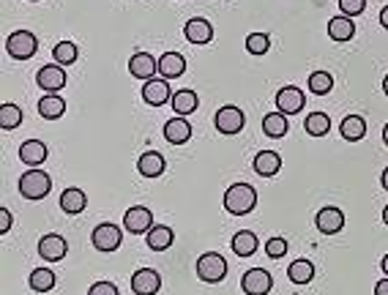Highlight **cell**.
I'll list each match as a JSON object with an SVG mask.
<instances>
[{
  "label": "cell",
  "instance_id": "6da1fadb",
  "mask_svg": "<svg viewBox=\"0 0 388 295\" xmlns=\"http://www.w3.org/2000/svg\"><path fill=\"white\" fill-rule=\"evenodd\" d=\"M254 205H257V191L249 183H232L225 191V210L232 216H244L249 210H254Z\"/></svg>",
  "mask_w": 388,
  "mask_h": 295
},
{
  "label": "cell",
  "instance_id": "7a4b0ae2",
  "mask_svg": "<svg viewBox=\"0 0 388 295\" xmlns=\"http://www.w3.org/2000/svg\"><path fill=\"white\" fill-rule=\"evenodd\" d=\"M53 189V178L44 173V170H28V173L19 178V194L25 200H44Z\"/></svg>",
  "mask_w": 388,
  "mask_h": 295
},
{
  "label": "cell",
  "instance_id": "3957f363",
  "mask_svg": "<svg viewBox=\"0 0 388 295\" xmlns=\"http://www.w3.org/2000/svg\"><path fill=\"white\" fill-rule=\"evenodd\" d=\"M36 50H38V38L31 31H14L6 38V53L14 60H28L36 55Z\"/></svg>",
  "mask_w": 388,
  "mask_h": 295
},
{
  "label": "cell",
  "instance_id": "277c9868",
  "mask_svg": "<svg viewBox=\"0 0 388 295\" xmlns=\"http://www.w3.org/2000/svg\"><path fill=\"white\" fill-rule=\"evenodd\" d=\"M197 277L203 279V281H208V284L222 281V279L227 277V260H225L222 254H216V252L203 254V257L197 260Z\"/></svg>",
  "mask_w": 388,
  "mask_h": 295
},
{
  "label": "cell",
  "instance_id": "5b68a950",
  "mask_svg": "<svg viewBox=\"0 0 388 295\" xmlns=\"http://www.w3.org/2000/svg\"><path fill=\"white\" fill-rule=\"evenodd\" d=\"M121 241H124V232H121V227L109 225V222L99 225L96 230H93V232H90V243H93L99 252H104V254L115 252V249H121Z\"/></svg>",
  "mask_w": 388,
  "mask_h": 295
},
{
  "label": "cell",
  "instance_id": "8992f818",
  "mask_svg": "<svg viewBox=\"0 0 388 295\" xmlns=\"http://www.w3.org/2000/svg\"><path fill=\"white\" fill-rule=\"evenodd\" d=\"M151 227H153V210L145 208V205H131V208L126 210L124 216V230L126 232H151Z\"/></svg>",
  "mask_w": 388,
  "mask_h": 295
},
{
  "label": "cell",
  "instance_id": "52a82bcc",
  "mask_svg": "<svg viewBox=\"0 0 388 295\" xmlns=\"http://www.w3.org/2000/svg\"><path fill=\"white\" fill-rule=\"evenodd\" d=\"M241 287H244L247 295H268L271 287H274V279H271V274L265 268H252L241 279Z\"/></svg>",
  "mask_w": 388,
  "mask_h": 295
},
{
  "label": "cell",
  "instance_id": "ba28073f",
  "mask_svg": "<svg viewBox=\"0 0 388 295\" xmlns=\"http://www.w3.org/2000/svg\"><path fill=\"white\" fill-rule=\"evenodd\" d=\"M213 123H216V129H219L222 134H238V132L244 129L247 118H244V112H241L238 107L227 104V107H222V109L216 112Z\"/></svg>",
  "mask_w": 388,
  "mask_h": 295
},
{
  "label": "cell",
  "instance_id": "9c48e42d",
  "mask_svg": "<svg viewBox=\"0 0 388 295\" xmlns=\"http://www.w3.org/2000/svg\"><path fill=\"white\" fill-rule=\"evenodd\" d=\"M131 290L134 295H156L161 290V277L153 268H140L131 277Z\"/></svg>",
  "mask_w": 388,
  "mask_h": 295
},
{
  "label": "cell",
  "instance_id": "30bf717a",
  "mask_svg": "<svg viewBox=\"0 0 388 295\" xmlns=\"http://www.w3.org/2000/svg\"><path fill=\"white\" fill-rule=\"evenodd\" d=\"M159 71V60L148 53H134L129 58V74L137 77V80H153V74Z\"/></svg>",
  "mask_w": 388,
  "mask_h": 295
},
{
  "label": "cell",
  "instance_id": "8fae6325",
  "mask_svg": "<svg viewBox=\"0 0 388 295\" xmlns=\"http://www.w3.org/2000/svg\"><path fill=\"white\" fill-rule=\"evenodd\" d=\"M66 252H69V243H66L63 235H58V232H50V235H44V238L38 241V254H41L44 260H50V262L63 260Z\"/></svg>",
  "mask_w": 388,
  "mask_h": 295
},
{
  "label": "cell",
  "instance_id": "7c38bea8",
  "mask_svg": "<svg viewBox=\"0 0 388 295\" xmlns=\"http://www.w3.org/2000/svg\"><path fill=\"white\" fill-rule=\"evenodd\" d=\"M36 82H38V87H44L47 93H58L60 87L66 85V71H63V66H58V63L41 66L38 74H36Z\"/></svg>",
  "mask_w": 388,
  "mask_h": 295
},
{
  "label": "cell",
  "instance_id": "4fadbf2b",
  "mask_svg": "<svg viewBox=\"0 0 388 295\" xmlns=\"http://www.w3.org/2000/svg\"><path fill=\"white\" fill-rule=\"evenodd\" d=\"M315 225H318V230L323 235H336L345 227V213L336 208V205H325L323 210H318Z\"/></svg>",
  "mask_w": 388,
  "mask_h": 295
},
{
  "label": "cell",
  "instance_id": "5bb4252c",
  "mask_svg": "<svg viewBox=\"0 0 388 295\" xmlns=\"http://www.w3.org/2000/svg\"><path fill=\"white\" fill-rule=\"evenodd\" d=\"M303 104H306V99H303V93L296 85H284L276 93V107H279L282 115H296V112L303 109Z\"/></svg>",
  "mask_w": 388,
  "mask_h": 295
},
{
  "label": "cell",
  "instance_id": "9a60e30c",
  "mask_svg": "<svg viewBox=\"0 0 388 295\" xmlns=\"http://www.w3.org/2000/svg\"><path fill=\"white\" fill-rule=\"evenodd\" d=\"M183 36L192 41V44H211L213 38V25L203 17H192L183 28Z\"/></svg>",
  "mask_w": 388,
  "mask_h": 295
},
{
  "label": "cell",
  "instance_id": "2e32d148",
  "mask_svg": "<svg viewBox=\"0 0 388 295\" xmlns=\"http://www.w3.org/2000/svg\"><path fill=\"white\" fill-rule=\"evenodd\" d=\"M19 161L28 167H38L47 161V145L41 139H28L19 145Z\"/></svg>",
  "mask_w": 388,
  "mask_h": 295
},
{
  "label": "cell",
  "instance_id": "e0dca14e",
  "mask_svg": "<svg viewBox=\"0 0 388 295\" xmlns=\"http://www.w3.org/2000/svg\"><path fill=\"white\" fill-rule=\"evenodd\" d=\"M170 99V85L167 80H148L142 85V102L151 107H161L164 102Z\"/></svg>",
  "mask_w": 388,
  "mask_h": 295
},
{
  "label": "cell",
  "instance_id": "ac0fdd59",
  "mask_svg": "<svg viewBox=\"0 0 388 295\" xmlns=\"http://www.w3.org/2000/svg\"><path fill=\"white\" fill-rule=\"evenodd\" d=\"M164 167H167V161L159 151H145L137 159V170H140L142 178H159V175H164Z\"/></svg>",
  "mask_w": 388,
  "mask_h": 295
},
{
  "label": "cell",
  "instance_id": "d6986e66",
  "mask_svg": "<svg viewBox=\"0 0 388 295\" xmlns=\"http://www.w3.org/2000/svg\"><path fill=\"white\" fill-rule=\"evenodd\" d=\"M192 137V123H186V118H170L164 121V139L170 145H183Z\"/></svg>",
  "mask_w": 388,
  "mask_h": 295
},
{
  "label": "cell",
  "instance_id": "ffe728a7",
  "mask_svg": "<svg viewBox=\"0 0 388 295\" xmlns=\"http://www.w3.org/2000/svg\"><path fill=\"white\" fill-rule=\"evenodd\" d=\"M254 173L263 175V178H274V175L282 170V156L276 154V151H260L257 156H254Z\"/></svg>",
  "mask_w": 388,
  "mask_h": 295
},
{
  "label": "cell",
  "instance_id": "44dd1931",
  "mask_svg": "<svg viewBox=\"0 0 388 295\" xmlns=\"http://www.w3.org/2000/svg\"><path fill=\"white\" fill-rule=\"evenodd\" d=\"M186 71V58L178 53H164L159 58V74L161 80H176Z\"/></svg>",
  "mask_w": 388,
  "mask_h": 295
},
{
  "label": "cell",
  "instance_id": "7402d4cb",
  "mask_svg": "<svg viewBox=\"0 0 388 295\" xmlns=\"http://www.w3.org/2000/svg\"><path fill=\"white\" fill-rule=\"evenodd\" d=\"M145 241H148V249H153V252H164V249H170L173 241H176V235H173V230L164 225H153L151 227V232H145Z\"/></svg>",
  "mask_w": 388,
  "mask_h": 295
},
{
  "label": "cell",
  "instance_id": "603a6c76",
  "mask_svg": "<svg viewBox=\"0 0 388 295\" xmlns=\"http://www.w3.org/2000/svg\"><path fill=\"white\" fill-rule=\"evenodd\" d=\"M88 205V197H85V191L77 189V186H71L60 194V210H66L71 216H77V213H82Z\"/></svg>",
  "mask_w": 388,
  "mask_h": 295
},
{
  "label": "cell",
  "instance_id": "cb8c5ba5",
  "mask_svg": "<svg viewBox=\"0 0 388 295\" xmlns=\"http://www.w3.org/2000/svg\"><path fill=\"white\" fill-rule=\"evenodd\" d=\"M63 112H66V102H63L58 93H47V96L38 99V115H41V118L58 121Z\"/></svg>",
  "mask_w": 388,
  "mask_h": 295
},
{
  "label": "cell",
  "instance_id": "d4e9b609",
  "mask_svg": "<svg viewBox=\"0 0 388 295\" xmlns=\"http://www.w3.org/2000/svg\"><path fill=\"white\" fill-rule=\"evenodd\" d=\"M230 243H232V252H235L238 257H252V254L257 252V235H254L252 230H241V232H235Z\"/></svg>",
  "mask_w": 388,
  "mask_h": 295
},
{
  "label": "cell",
  "instance_id": "484cf974",
  "mask_svg": "<svg viewBox=\"0 0 388 295\" xmlns=\"http://www.w3.org/2000/svg\"><path fill=\"white\" fill-rule=\"evenodd\" d=\"M339 134L347 139V142H358V139L367 134V121L361 115H347L345 121L339 123Z\"/></svg>",
  "mask_w": 388,
  "mask_h": 295
},
{
  "label": "cell",
  "instance_id": "4316f807",
  "mask_svg": "<svg viewBox=\"0 0 388 295\" xmlns=\"http://www.w3.org/2000/svg\"><path fill=\"white\" fill-rule=\"evenodd\" d=\"M328 36L334 38V41H350L355 36V25H353V17H345V14H339L328 22Z\"/></svg>",
  "mask_w": 388,
  "mask_h": 295
},
{
  "label": "cell",
  "instance_id": "83f0119b",
  "mask_svg": "<svg viewBox=\"0 0 388 295\" xmlns=\"http://www.w3.org/2000/svg\"><path fill=\"white\" fill-rule=\"evenodd\" d=\"M173 109H176L178 118H183V115H192L194 109H197V93L194 90H178V93H173Z\"/></svg>",
  "mask_w": 388,
  "mask_h": 295
},
{
  "label": "cell",
  "instance_id": "f1b7e54d",
  "mask_svg": "<svg viewBox=\"0 0 388 295\" xmlns=\"http://www.w3.org/2000/svg\"><path fill=\"white\" fill-rule=\"evenodd\" d=\"M287 277L293 284H309L315 279V262L312 260H296L287 268Z\"/></svg>",
  "mask_w": 388,
  "mask_h": 295
},
{
  "label": "cell",
  "instance_id": "f546056e",
  "mask_svg": "<svg viewBox=\"0 0 388 295\" xmlns=\"http://www.w3.org/2000/svg\"><path fill=\"white\" fill-rule=\"evenodd\" d=\"M31 287H33L36 293H50L55 284H58V277H55L50 268H33V274H31Z\"/></svg>",
  "mask_w": 388,
  "mask_h": 295
},
{
  "label": "cell",
  "instance_id": "4dcf8cb0",
  "mask_svg": "<svg viewBox=\"0 0 388 295\" xmlns=\"http://www.w3.org/2000/svg\"><path fill=\"white\" fill-rule=\"evenodd\" d=\"M287 118H284L282 112H268L263 118V132L268 134V137H274V139H279L287 134Z\"/></svg>",
  "mask_w": 388,
  "mask_h": 295
},
{
  "label": "cell",
  "instance_id": "1f68e13d",
  "mask_svg": "<svg viewBox=\"0 0 388 295\" xmlns=\"http://www.w3.org/2000/svg\"><path fill=\"white\" fill-rule=\"evenodd\" d=\"M19 123H22V109L11 102H3L0 104V129L3 132H14Z\"/></svg>",
  "mask_w": 388,
  "mask_h": 295
},
{
  "label": "cell",
  "instance_id": "d6a6232c",
  "mask_svg": "<svg viewBox=\"0 0 388 295\" xmlns=\"http://www.w3.org/2000/svg\"><path fill=\"white\" fill-rule=\"evenodd\" d=\"M53 58L58 66H71V63H77V58H80V50H77V44L74 41H58L53 50Z\"/></svg>",
  "mask_w": 388,
  "mask_h": 295
},
{
  "label": "cell",
  "instance_id": "836d02e7",
  "mask_svg": "<svg viewBox=\"0 0 388 295\" xmlns=\"http://www.w3.org/2000/svg\"><path fill=\"white\" fill-rule=\"evenodd\" d=\"M306 132L312 134V137H325L328 132H331V118L325 115V112H312V115H306Z\"/></svg>",
  "mask_w": 388,
  "mask_h": 295
},
{
  "label": "cell",
  "instance_id": "e575fe53",
  "mask_svg": "<svg viewBox=\"0 0 388 295\" xmlns=\"http://www.w3.org/2000/svg\"><path fill=\"white\" fill-rule=\"evenodd\" d=\"M309 90L318 93V96H325L334 90V77L328 71H312L309 74Z\"/></svg>",
  "mask_w": 388,
  "mask_h": 295
},
{
  "label": "cell",
  "instance_id": "d590c367",
  "mask_svg": "<svg viewBox=\"0 0 388 295\" xmlns=\"http://www.w3.org/2000/svg\"><path fill=\"white\" fill-rule=\"evenodd\" d=\"M247 50L252 55H265L268 50H271V36H268V33L247 36Z\"/></svg>",
  "mask_w": 388,
  "mask_h": 295
},
{
  "label": "cell",
  "instance_id": "8d00e7d4",
  "mask_svg": "<svg viewBox=\"0 0 388 295\" xmlns=\"http://www.w3.org/2000/svg\"><path fill=\"white\" fill-rule=\"evenodd\" d=\"M265 254L271 260H282L284 254H287V241L284 238H271V241L265 243Z\"/></svg>",
  "mask_w": 388,
  "mask_h": 295
},
{
  "label": "cell",
  "instance_id": "74e56055",
  "mask_svg": "<svg viewBox=\"0 0 388 295\" xmlns=\"http://www.w3.org/2000/svg\"><path fill=\"white\" fill-rule=\"evenodd\" d=\"M364 9H367V0H339V11L345 17H358L364 14Z\"/></svg>",
  "mask_w": 388,
  "mask_h": 295
},
{
  "label": "cell",
  "instance_id": "f35d334b",
  "mask_svg": "<svg viewBox=\"0 0 388 295\" xmlns=\"http://www.w3.org/2000/svg\"><path fill=\"white\" fill-rule=\"evenodd\" d=\"M88 295H121V293H118V287L112 281H96V284H90Z\"/></svg>",
  "mask_w": 388,
  "mask_h": 295
},
{
  "label": "cell",
  "instance_id": "ab89813d",
  "mask_svg": "<svg viewBox=\"0 0 388 295\" xmlns=\"http://www.w3.org/2000/svg\"><path fill=\"white\" fill-rule=\"evenodd\" d=\"M11 222H14V219H11V210L0 208V235H6V232L11 230Z\"/></svg>",
  "mask_w": 388,
  "mask_h": 295
},
{
  "label": "cell",
  "instance_id": "60d3db41",
  "mask_svg": "<svg viewBox=\"0 0 388 295\" xmlns=\"http://www.w3.org/2000/svg\"><path fill=\"white\" fill-rule=\"evenodd\" d=\"M374 295H388V277L374 284Z\"/></svg>",
  "mask_w": 388,
  "mask_h": 295
},
{
  "label": "cell",
  "instance_id": "b9f144b4",
  "mask_svg": "<svg viewBox=\"0 0 388 295\" xmlns=\"http://www.w3.org/2000/svg\"><path fill=\"white\" fill-rule=\"evenodd\" d=\"M380 25H383V28L388 31V6H383V9H380Z\"/></svg>",
  "mask_w": 388,
  "mask_h": 295
},
{
  "label": "cell",
  "instance_id": "7bdbcfd3",
  "mask_svg": "<svg viewBox=\"0 0 388 295\" xmlns=\"http://www.w3.org/2000/svg\"><path fill=\"white\" fill-rule=\"evenodd\" d=\"M380 183H383V189L388 191V167L383 170V175H380Z\"/></svg>",
  "mask_w": 388,
  "mask_h": 295
},
{
  "label": "cell",
  "instance_id": "ee69618b",
  "mask_svg": "<svg viewBox=\"0 0 388 295\" xmlns=\"http://www.w3.org/2000/svg\"><path fill=\"white\" fill-rule=\"evenodd\" d=\"M380 268H383V274H386V277H388V254H386V257H383V260H380Z\"/></svg>",
  "mask_w": 388,
  "mask_h": 295
},
{
  "label": "cell",
  "instance_id": "f6af8a7d",
  "mask_svg": "<svg viewBox=\"0 0 388 295\" xmlns=\"http://www.w3.org/2000/svg\"><path fill=\"white\" fill-rule=\"evenodd\" d=\"M383 225L388 227V205H386V208H383Z\"/></svg>",
  "mask_w": 388,
  "mask_h": 295
},
{
  "label": "cell",
  "instance_id": "bcb514c9",
  "mask_svg": "<svg viewBox=\"0 0 388 295\" xmlns=\"http://www.w3.org/2000/svg\"><path fill=\"white\" fill-rule=\"evenodd\" d=\"M383 93L388 96V74H386V80H383Z\"/></svg>",
  "mask_w": 388,
  "mask_h": 295
},
{
  "label": "cell",
  "instance_id": "7dc6e473",
  "mask_svg": "<svg viewBox=\"0 0 388 295\" xmlns=\"http://www.w3.org/2000/svg\"><path fill=\"white\" fill-rule=\"evenodd\" d=\"M383 142L388 145V123H386V129H383Z\"/></svg>",
  "mask_w": 388,
  "mask_h": 295
}]
</instances>
